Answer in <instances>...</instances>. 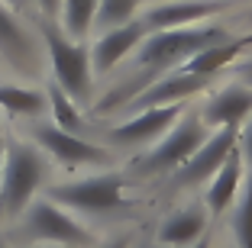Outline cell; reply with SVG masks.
<instances>
[{"instance_id": "4316f807", "label": "cell", "mask_w": 252, "mask_h": 248, "mask_svg": "<svg viewBox=\"0 0 252 248\" xmlns=\"http://www.w3.org/2000/svg\"><path fill=\"white\" fill-rule=\"evenodd\" d=\"M0 248H10V235L7 232H0Z\"/></svg>"}, {"instance_id": "8fae6325", "label": "cell", "mask_w": 252, "mask_h": 248, "mask_svg": "<svg viewBox=\"0 0 252 248\" xmlns=\"http://www.w3.org/2000/svg\"><path fill=\"white\" fill-rule=\"evenodd\" d=\"M204 90H210V78H200V74L175 68V71L156 78L152 84H146L123 107V113H136V110H149V107H171V103H191Z\"/></svg>"}, {"instance_id": "4fadbf2b", "label": "cell", "mask_w": 252, "mask_h": 248, "mask_svg": "<svg viewBox=\"0 0 252 248\" xmlns=\"http://www.w3.org/2000/svg\"><path fill=\"white\" fill-rule=\"evenodd\" d=\"M149 29L142 20H133L126 26H117V29L97 32V39L91 42V65H94V78L97 74H110L120 61L133 58L136 49L146 42Z\"/></svg>"}, {"instance_id": "2e32d148", "label": "cell", "mask_w": 252, "mask_h": 248, "mask_svg": "<svg viewBox=\"0 0 252 248\" xmlns=\"http://www.w3.org/2000/svg\"><path fill=\"white\" fill-rule=\"evenodd\" d=\"M0 113L16 119H45L49 116V94L30 84H7L0 81Z\"/></svg>"}, {"instance_id": "3957f363", "label": "cell", "mask_w": 252, "mask_h": 248, "mask_svg": "<svg viewBox=\"0 0 252 248\" xmlns=\"http://www.w3.org/2000/svg\"><path fill=\"white\" fill-rule=\"evenodd\" d=\"M39 36H42V45H45V65L52 71V81L78 103V107H81V103H91V94H94L91 45L68 39L59 23L45 20V16H42V23H39Z\"/></svg>"}, {"instance_id": "7c38bea8", "label": "cell", "mask_w": 252, "mask_h": 248, "mask_svg": "<svg viewBox=\"0 0 252 248\" xmlns=\"http://www.w3.org/2000/svg\"><path fill=\"white\" fill-rule=\"evenodd\" d=\"M207 129H239L252 116V87L233 78L230 84L217 87L197 110Z\"/></svg>"}, {"instance_id": "44dd1931", "label": "cell", "mask_w": 252, "mask_h": 248, "mask_svg": "<svg viewBox=\"0 0 252 248\" xmlns=\"http://www.w3.org/2000/svg\"><path fill=\"white\" fill-rule=\"evenodd\" d=\"M236 152L246 165V174H252V116L236 129Z\"/></svg>"}, {"instance_id": "603a6c76", "label": "cell", "mask_w": 252, "mask_h": 248, "mask_svg": "<svg viewBox=\"0 0 252 248\" xmlns=\"http://www.w3.org/2000/svg\"><path fill=\"white\" fill-rule=\"evenodd\" d=\"M233 78L243 81L246 87H252V58H249V61H243V65H233Z\"/></svg>"}, {"instance_id": "7402d4cb", "label": "cell", "mask_w": 252, "mask_h": 248, "mask_svg": "<svg viewBox=\"0 0 252 248\" xmlns=\"http://www.w3.org/2000/svg\"><path fill=\"white\" fill-rule=\"evenodd\" d=\"M39 7V13L45 16V20H59V7H62V0H32Z\"/></svg>"}, {"instance_id": "5bb4252c", "label": "cell", "mask_w": 252, "mask_h": 248, "mask_svg": "<svg viewBox=\"0 0 252 248\" xmlns=\"http://www.w3.org/2000/svg\"><path fill=\"white\" fill-rule=\"evenodd\" d=\"M207 226H210V213L204 206V200H191L181 203L158 222L156 242L165 248H194L200 239H207Z\"/></svg>"}, {"instance_id": "d6986e66", "label": "cell", "mask_w": 252, "mask_h": 248, "mask_svg": "<svg viewBox=\"0 0 252 248\" xmlns=\"http://www.w3.org/2000/svg\"><path fill=\"white\" fill-rule=\"evenodd\" d=\"M146 3L149 0H100V3H97L94 29L107 32V29H117V26H126V23L139 20V13L146 10Z\"/></svg>"}, {"instance_id": "5b68a950", "label": "cell", "mask_w": 252, "mask_h": 248, "mask_svg": "<svg viewBox=\"0 0 252 248\" xmlns=\"http://www.w3.org/2000/svg\"><path fill=\"white\" fill-rule=\"evenodd\" d=\"M207 136H210V129H207V123L200 119V113H185L162 139L152 142V145L136 158V171L146 174V177H162V174L171 177L204 142H207Z\"/></svg>"}, {"instance_id": "ba28073f", "label": "cell", "mask_w": 252, "mask_h": 248, "mask_svg": "<svg viewBox=\"0 0 252 248\" xmlns=\"http://www.w3.org/2000/svg\"><path fill=\"white\" fill-rule=\"evenodd\" d=\"M188 113V103H171V107H149L126 113L120 123L107 129V142L117 148H142L146 152L152 142H158L171 126Z\"/></svg>"}, {"instance_id": "f546056e", "label": "cell", "mask_w": 252, "mask_h": 248, "mask_svg": "<svg viewBox=\"0 0 252 248\" xmlns=\"http://www.w3.org/2000/svg\"><path fill=\"white\" fill-rule=\"evenodd\" d=\"M10 3H16V0H10Z\"/></svg>"}, {"instance_id": "9a60e30c", "label": "cell", "mask_w": 252, "mask_h": 248, "mask_svg": "<svg viewBox=\"0 0 252 248\" xmlns=\"http://www.w3.org/2000/svg\"><path fill=\"white\" fill-rule=\"evenodd\" d=\"M243 184H246V165H243V158H239V152L233 148V155L226 158V165H223V168L207 181L204 197H200L204 206H207V213H210V219L226 216V213L233 210V203H236Z\"/></svg>"}, {"instance_id": "6da1fadb", "label": "cell", "mask_w": 252, "mask_h": 248, "mask_svg": "<svg viewBox=\"0 0 252 248\" xmlns=\"http://www.w3.org/2000/svg\"><path fill=\"white\" fill-rule=\"evenodd\" d=\"M52 161L42 148L32 145L26 136H7V158L0 171V219L16 222L23 210L39 197V190L49 187Z\"/></svg>"}, {"instance_id": "f1b7e54d", "label": "cell", "mask_w": 252, "mask_h": 248, "mask_svg": "<svg viewBox=\"0 0 252 248\" xmlns=\"http://www.w3.org/2000/svg\"><path fill=\"white\" fill-rule=\"evenodd\" d=\"M30 248H62V245H30Z\"/></svg>"}, {"instance_id": "d4e9b609", "label": "cell", "mask_w": 252, "mask_h": 248, "mask_svg": "<svg viewBox=\"0 0 252 248\" xmlns=\"http://www.w3.org/2000/svg\"><path fill=\"white\" fill-rule=\"evenodd\" d=\"M3 158H7V129H3V119H0V171H3Z\"/></svg>"}, {"instance_id": "30bf717a", "label": "cell", "mask_w": 252, "mask_h": 248, "mask_svg": "<svg viewBox=\"0 0 252 248\" xmlns=\"http://www.w3.org/2000/svg\"><path fill=\"white\" fill-rule=\"evenodd\" d=\"M236 148V129H210L207 142L168 177V187L188 190V187H204L217 171L226 165V158Z\"/></svg>"}, {"instance_id": "ac0fdd59", "label": "cell", "mask_w": 252, "mask_h": 248, "mask_svg": "<svg viewBox=\"0 0 252 248\" xmlns=\"http://www.w3.org/2000/svg\"><path fill=\"white\" fill-rule=\"evenodd\" d=\"M45 94H49V123L65 129V132H74V136H84V132H88V119H84L81 107H78L55 81H49Z\"/></svg>"}, {"instance_id": "9c48e42d", "label": "cell", "mask_w": 252, "mask_h": 248, "mask_svg": "<svg viewBox=\"0 0 252 248\" xmlns=\"http://www.w3.org/2000/svg\"><path fill=\"white\" fill-rule=\"evenodd\" d=\"M233 0H149L139 20L146 23L149 32L162 29H181V26H197L210 23L214 16L226 13Z\"/></svg>"}, {"instance_id": "e0dca14e", "label": "cell", "mask_w": 252, "mask_h": 248, "mask_svg": "<svg viewBox=\"0 0 252 248\" xmlns=\"http://www.w3.org/2000/svg\"><path fill=\"white\" fill-rule=\"evenodd\" d=\"M97 3L100 0H62L59 7V26L68 39L74 42H88V36L94 32V20H97Z\"/></svg>"}, {"instance_id": "cb8c5ba5", "label": "cell", "mask_w": 252, "mask_h": 248, "mask_svg": "<svg viewBox=\"0 0 252 248\" xmlns=\"http://www.w3.org/2000/svg\"><path fill=\"white\" fill-rule=\"evenodd\" d=\"M94 248H133V239H129V235H113V239H107V242H97Z\"/></svg>"}, {"instance_id": "4dcf8cb0", "label": "cell", "mask_w": 252, "mask_h": 248, "mask_svg": "<svg viewBox=\"0 0 252 248\" xmlns=\"http://www.w3.org/2000/svg\"><path fill=\"white\" fill-rule=\"evenodd\" d=\"M0 65H3V61H0Z\"/></svg>"}, {"instance_id": "ffe728a7", "label": "cell", "mask_w": 252, "mask_h": 248, "mask_svg": "<svg viewBox=\"0 0 252 248\" xmlns=\"http://www.w3.org/2000/svg\"><path fill=\"white\" fill-rule=\"evenodd\" d=\"M230 232L233 248H252V174H246V184L230 210Z\"/></svg>"}, {"instance_id": "83f0119b", "label": "cell", "mask_w": 252, "mask_h": 248, "mask_svg": "<svg viewBox=\"0 0 252 248\" xmlns=\"http://www.w3.org/2000/svg\"><path fill=\"white\" fill-rule=\"evenodd\" d=\"M194 248H210V235H207V239H200V242H197Z\"/></svg>"}, {"instance_id": "7a4b0ae2", "label": "cell", "mask_w": 252, "mask_h": 248, "mask_svg": "<svg viewBox=\"0 0 252 248\" xmlns=\"http://www.w3.org/2000/svg\"><path fill=\"white\" fill-rule=\"evenodd\" d=\"M10 242L26 245H62V248H94L97 235L78 213L55 203L52 197H36L16 222H10Z\"/></svg>"}, {"instance_id": "484cf974", "label": "cell", "mask_w": 252, "mask_h": 248, "mask_svg": "<svg viewBox=\"0 0 252 248\" xmlns=\"http://www.w3.org/2000/svg\"><path fill=\"white\" fill-rule=\"evenodd\" d=\"M133 248H165V245H158V242H142V245H133Z\"/></svg>"}, {"instance_id": "8992f818", "label": "cell", "mask_w": 252, "mask_h": 248, "mask_svg": "<svg viewBox=\"0 0 252 248\" xmlns=\"http://www.w3.org/2000/svg\"><path fill=\"white\" fill-rule=\"evenodd\" d=\"M23 136L32 145L42 148V155L49 161H55L62 168H107V165H113V152L107 145H97V142H88L84 136L65 132L59 126H52L49 119L26 123Z\"/></svg>"}, {"instance_id": "52a82bcc", "label": "cell", "mask_w": 252, "mask_h": 248, "mask_svg": "<svg viewBox=\"0 0 252 248\" xmlns=\"http://www.w3.org/2000/svg\"><path fill=\"white\" fill-rule=\"evenodd\" d=\"M0 61L20 78H39L45 68L42 36H32V29L10 7V0H0Z\"/></svg>"}, {"instance_id": "277c9868", "label": "cell", "mask_w": 252, "mask_h": 248, "mask_svg": "<svg viewBox=\"0 0 252 248\" xmlns=\"http://www.w3.org/2000/svg\"><path fill=\"white\" fill-rule=\"evenodd\" d=\"M45 197H52L78 216H110L129 206V177L123 171H94L74 181L52 184Z\"/></svg>"}]
</instances>
